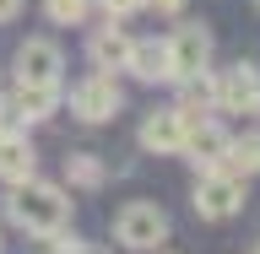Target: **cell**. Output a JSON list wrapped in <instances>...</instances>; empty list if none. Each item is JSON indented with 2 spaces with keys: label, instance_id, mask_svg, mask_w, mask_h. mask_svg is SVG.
<instances>
[{
  "label": "cell",
  "instance_id": "20",
  "mask_svg": "<svg viewBox=\"0 0 260 254\" xmlns=\"http://www.w3.org/2000/svg\"><path fill=\"white\" fill-rule=\"evenodd\" d=\"M146 6H152V11H162V16H179V11H184V0H146Z\"/></svg>",
  "mask_w": 260,
  "mask_h": 254
},
{
  "label": "cell",
  "instance_id": "6",
  "mask_svg": "<svg viewBox=\"0 0 260 254\" xmlns=\"http://www.w3.org/2000/svg\"><path fill=\"white\" fill-rule=\"evenodd\" d=\"M60 70H65V54L54 38H27L16 49V81L27 87H60Z\"/></svg>",
  "mask_w": 260,
  "mask_h": 254
},
{
  "label": "cell",
  "instance_id": "13",
  "mask_svg": "<svg viewBox=\"0 0 260 254\" xmlns=\"http://www.w3.org/2000/svg\"><path fill=\"white\" fill-rule=\"evenodd\" d=\"M54 108H60V87H27V81H16V97L6 103V114H16V119H27V125L49 119Z\"/></svg>",
  "mask_w": 260,
  "mask_h": 254
},
{
  "label": "cell",
  "instance_id": "4",
  "mask_svg": "<svg viewBox=\"0 0 260 254\" xmlns=\"http://www.w3.org/2000/svg\"><path fill=\"white\" fill-rule=\"evenodd\" d=\"M119 108H125V92H119V81L109 70H92L87 81L71 87V114H76L81 125H109Z\"/></svg>",
  "mask_w": 260,
  "mask_h": 254
},
{
  "label": "cell",
  "instance_id": "22",
  "mask_svg": "<svg viewBox=\"0 0 260 254\" xmlns=\"http://www.w3.org/2000/svg\"><path fill=\"white\" fill-rule=\"evenodd\" d=\"M255 254H260V243H255Z\"/></svg>",
  "mask_w": 260,
  "mask_h": 254
},
{
  "label": "cell",
  "instance_id": "3",
  "mask_svg": "<svg viewBox=\"0 0 260 254\" xmlns=\"http://www.w3.org/2000/svg\"><path fill=\"white\" fill-rule=\"evenodd\" d=\"M190 206L201 222H233L244 211V178L222 173V168H211V173L195 178V195H190Z\"/></svg>",
  "mask_w": 260,
  "mask_h": 254
},
{
  "label": "cell",
  "instance_id": "14",
  "mask_svg": "<svg viewBox=\"0 0 260 254\" xmlns=\"http://www.w3.org/2000/svg\"><path fill=\"white\" fill-rule=\"evenodd\" d=\"M174 108H184L195 119V114H206V108H217V81L206 76V70H201V76H184L179 81V103Z\"/></svg>",
  "mask_w": 260,
  "mask_h": 254
},
{
  "label": "cell",
  "instance_id": "17",
  "mask_svg": "<svg viewBox=\"0 0 260 254\" xmlns=\"http://www.w3.org/2000/svg\"><path fill=\"white\" fill-rule=\"evenodd\" d=\"M87 11H92V0H44V16L54 27H81Z\"/></svg>",
  "mask_w": 260,
  "mask_h": 254
},
{
  "label": "cell",
  "instance_id": "9",
  "mask_svg": "<svg viewBox=\"0 0 260 254\" xmlns=\"http://www.w3.org/2000/svg\"><path fill=\"white\" fill-rule=\"evenodd\" d=\"M217 81V108L222 114H255L260 103V65L239 60L233 70H222V76H211Z\"/></svg>",
  "mask_w": 260,
  "mask_h": 254
},
{
  "label": "cell",
  "instance_id": "10",
  "mask_svg": "<svg viewBox=\"0 0 260 254\" xmlns=\"http://www.w3.org/2000/svg\"><path fill=\"white\" fill-rule=\"evenodd\" d=\"M125 70L136 81H146V87H157V81H168V44L162 38H130V60Z\"/></svg>",
  "mask_w": 260,
  "mask_h": 254
},
{
  "label": "cell",
  "instance_id": "19",
  "mask_svg": "<svg viewBox=\"0 0 260 254\" xmlns=\"http://www.w3.org/2000/svg\"><path fill=\"white\" fill-rule=\"evenodd\" d=\"M22 6H27V0H0V27H6V22H16V16H22Z\"/></svg>",
  "mask_w": 260,
  "mask_h": 254
},
{
  "label": "cell",
  "instance_id": "2",
  "mask_svg": "<svg viewBox=\"0 0 260 254\" xmlns=\"http://www.w3.org/2000/svg\"><path fill=\"white\" fill-rule=\"evenodd\" d=\"M114 243L136 254H152L157 243H168V211L152 206V200H130L119 216H114Z\"/></svg>",
  "mask_w": 260,
  "mask_h": 254
},
{
  "label": "cell",
  "instance_id": "12",
  "mask_svg": "<svg viewBox=\"0 0 260 254\" xmlns=\"http://www.w3.org/2000/svg\"><path fill=\"white\" fill-rule=\"evenodd\" d=\"M87 54H92L98 70H125V60H130V32L119 27V22L98 27V32H92V44H87Z\"/></svg>",
  "mask_w": 260,
  "mask_h": 254
},
{
  "label": "cell",
  "instance_id": "5",
  "mask_svg": "<svg viewBox=\"0 0 260 254\" xmlns=\"http://www.w3.org/2000/svg\"><path fill=\"white\" fill-rule=\"evenodd\" d=\"M168 44V81H184V76H201L211 65V32L201 22H179L174 38H162Z\"/></svg>",
  "mask_w": 260,
  "mask_h": 254
},
{
  "label": "cell",
  "instance_id": "18",
  "mask_svg": "<svg viewBox=\"0 0 260 254\" xmlns=\"http://www.w3.org/2000/svg\"><path fill=\"white\" fill-rule=\"evenodd\" d=\"M98 6H103V16H109V22H125V16L146 11V0H98Z\"/></svg>",
  "mask_w": 260,
  "mask_h": 254
},
{
  "label": "cell",
  "instance_id": "7",
  "mask_svg": "<svg viewBox=\"0 0 260 254\" xmlns=\"http://www.w3.org/2000/svg\"><path fill=\"white\" fill-rule=\"evenodd\" d=\"M228 135L217 119H190V130H184V162H190L195 173H211V168H222V157H228Z\"/></svg>",
  "mask_w": 260,
  "mask_h": 254
},
{
  "label": "cell",
  "instance_id": "8",
  "mask_svg": "<svg viewBox=\"0 0 260 254\" xmlns=\"http://www.w3.org/2000/svg\"><path fill=\"white\" fill-rule=\"evenodd\" d=\"M184 130H190V114L184 108H152L141 119V152H152V157H174L179 146H184Z\"/></svg>",
  "mask_w": 260,
  "mask_h": 254
},
{
  "label": "cell",
  "instance_id": "21",
  "mask_svg": "<svg viewBox=\"0 0 260 254\" xmlns=\"http://www.w3.org/2000/svg\"><path fill=\"white\" fill-rule=\"evenodd\" d=\"M255 114H260V103H255Z\"/></svg>",
  "mask_w": 260,
  "mask_h": 254
},
{
  "label": "cell",
  "instance_id": "1",
  "mask_svg": "<svg viewBox=\"0 0 260 254\" xmlns=\"http://www.w3.org/2000/svg\"><path fill=\"white\" fill-rule=\"evenodd\" d=\"M6 216L32 238H54V233L71 227V195L60 184H44V178H22L6 195Z\"/></svg>",
  "mask_w": 260,
  "mask_h": 254
},
{
  "label": "cell",
  "instance_id": "16",
  "mask_svg": "<svg viewBox=\"0 0 260 254\" xmlns=\"http://www.w3.org/2000/svg\"><path fill=\"white\" fill-rule=\"evenodd\" d=\"M65 178H71V190H98L103 184V162L92 152H71L65 157Z\"/></svg>",
  "mask_w": 260,
  "mask_h": 254
},
{
  "label": "cell",
  "instance_id": "11",
  "mask_svg": "<svg viewBox=\"0 0 260 254\" xmlns=\"http://www.w3.org/2000/svg\"><path fill=\"white\" fill-rule=\"evenodd\" d=\"M32 168H38L32 141L22 130H0V178L6 184H22V178H32Z\"/></svg>",
  "mask_w": 260,
  "mask_h": 254
},
{
  "label": "cell",
  "instance_id": "23",
  "mask_svg": "<svg viewBox=\"0 0 260 254\" xmlns=\"http://www.w3.org/2000/svg\"><path fill=\"white\" fill-rule=\"evenodd\" d=\"M255 6H260V0H255Z\"/></svg>",
  "mask_w": 260,
  "mask_h": 254
},
{
  "label": "cell",
  "instance_id": "15",
  "mask_svg": "<svg viewBox=\"0 0 260 254\" xmlns=\"http://www.w3.org/2000/svg\"><path fill=\"white\" fill-rule=\"evenodd\" d=\"M222 173H233V178H255V173H260V135H239V141H228Z\"/></svg>",
  "mask_w": 260,
  "mask_h": 254
}]
</instances>
